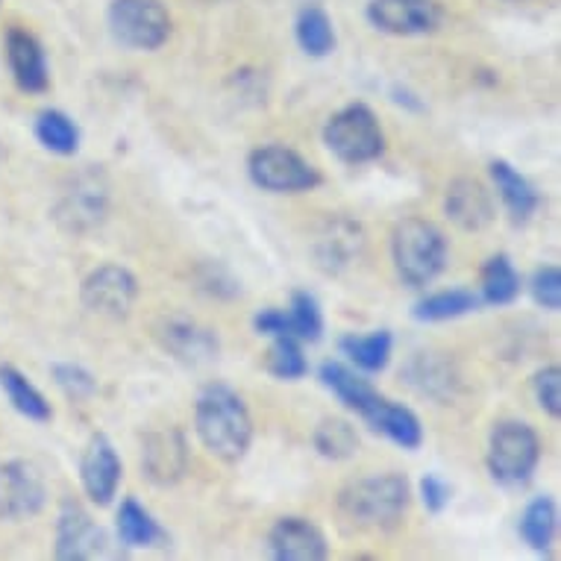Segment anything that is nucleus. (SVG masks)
Instances as JSON below:
<instances>
[{"instance_id": "nucleus-1", "label": "nucleus", "mask_w": 561, "mask_h": 561, "mask_svg": "<svg viewBox=\"0 0 561 561\" xmlns=\"http://www.w3.org/2000/svg\"><path fill=\"white\" fill-rule=\"evenodd\" d=\"M318 379L347 412L362 417V424L368 426L370 433L382 435L386 442H391L400 450H421V444H424L421 417L409 405L379 394L377 388L370 386V379L362 377L359 370L350 368L344 362L330 359L321 365Z\"/></svg>"}, {"instance_id": "nucleus-2", "label": "nucleus", "mask_w": 561, "mask_h": 561, "mask_svg": "<svg viewBox=\"0 0 561 561\" xmlns=\"http://www.w3.org/2000/svg\"><path fill=\"white\" fill-rule=\"evenodd\" d=\"M194 435L209 456L224 465H239L256 435L244 397L227 382L203 386L194 403Z\"/></svg>"}, {"instance_id": "nucleus-3", "label": "nucleus", "mask_w": 561, "mask_h": 561, "mask_svg": "<svg viewBox=\"0 0 561 561\" xmlns=\"http://www.w3.org/2000/svg\"><path fill=\"white\" fill-rule=\"evenodd\" d=\"M409 506H412V482L394 470L353 479L335 497L341 524L359 533H391L403 524Z\"/></svg>"}, {"instance_id": "nucleus-4", "label": "nucleus", "mask_w": 561, "mask_h": 561, "mask_svg": "<svg viewBox=\"0 0 561 561\" xmlns=\"http://www.w3.org/2000/svg\"><path fill=\"white\" fill-rule=\"evenodd\" d=\"M450 262V241L438 224L426 218H403L391 232V265L397 279L412 291H424Z\"/></svg>"}, {"instance_id": "nucleus-5", "label": "nucleus", "mask_w": 561, "mask_h": 561, "mask_svg": "<svg viewBox=\"0 0 561 561\" xmlns=\"http://www.w3.org/2000/svg\"><path fill=\"white\" fill-rule=\"evenodd\" d=\"M541 459L543 444L533 424L506 417L491 426L485 450V470L491 482L506 491H520L535 479Z\"/></svg>"}, {"instance_id": "nucleus-6", "label": "nucleus", "mask_w": 561, "mask_h": 561, "mask_svg": "<svg viewBox=\"0 0 561 561\" xmlns=\"http://www.w3.org/2000/svg\"><path fill=\"white\" fill-rule=\"evenodd\" d=\"M321 138L323 148L330 150L341 165L350 168L379 162L388 150L386 129L379 124L377 112L362 101H353L339 112H332L323 124Z\"/></svg>"}, {"instance_id": "nucleus-7", "label": "nucleus", "mask_w": 561, "mask_h": 561, "mask_svg": "<svg viewBox=\"0 0 561 561\" xmlns=\"http://www.w3.org/2000/svg\"><path fill=\"white\" fill-rule=\"evenodd\" d=\"M112 213V185L110 176L101 168H83L75 176H68V183L59 188L50 218L68 236H92L110 221Z\"/></svg>"}, {"instance_id": "nucleus-8", "label": "nucleus", "mask_w": 561, "mask_h": 561, "mask_svg": "<svg viewBox=\"0 0 561 561\" xmlns=\"http://www.w3.org/2000/svg\"><path fill=\"white\" fill-rule=\"evenodd\" d=\"M106 27L115 45L133 54H157L174 36V19L162 0H110Z\"/></svg>"}, {"instance_id": "nucleus-9", "label": "nucleus", "mask_w": 561, "mask_h": 561, "mask_svg": "<svg viewBox=\"0 0 561 561\" xmlns=\"http://www.w3.org/2000/svg\"><path fill=\"white\" fill-rule=\"evenodd\" d=\"M248 176L259 192L309 194L323 185V174L300 150L267 141L248 153Z\"/></svg>"}, {"instance_id": "nucleus-10", "label": "nucleus", "mask_w": 561, "mask_h": 561, "mask_svg": "<svg viewBox=\"0 0 561 561\" xmlns=\"http://www.w3.org/2000/svg\"><path fill=\"white\" fill-rule=\"evenodd\" d=\"M138 276L121 262H103L92 267L80 283V304L89 314L103 321H127L138 304Z\"/></svg>"}, {"instance_id": "nucleus-11", "label": "nucleus", "mask_w": 561, "mask_h": 561, "mask_svg": "<svg viewBox=\"0 0 561 561\" xmlns=\"http://www.w3.org/2000/svg\"><path fill=\"white\" fill-rule=\"evenodd\" d=\"M153 339L183 368H206L221 356L218 332L188 314H162L153 323Z\"/></svg>"}, {"instance_id": "nucleus-12", "label": "nucleus", "mask_w": 561, "mask_h": 561, "mask_svg": "<svg viewBox=\"0 0 561 561\" xmlns=\"http://www.w3.org/2000/svg\"><path fill=\"white\" fill-rule=\"evenodd\" d=\"M365 19L382 36H433L444 24V7L438 0H368Z\"/></svg>"}, {"instance_id": "nucleus-13", "label": "nucleus", "mask_w": 561, "mask_h": 561, "mask_svg": "<svg viewBox=\"0 0 561 561\" xmlns=\"http://www.w3.org/2000/svg\"><path fill=\"white\" fill-rule=\"evenodd\" d=\"M141 477L157 488L180 485L192 468V447L180 426H162L150 430L141 438Z\"/></svg>"}, {"instance_id": "nucleus-14", "label": "nucleus", "mask_w": 561, "mask_h": 561, "mask_svg": "<svg viewBox=\"0 0 561 561\" xmlns=\"http://www.w3.org/2000/svg\"><path fill=\"white\" fill-rule=\"evenodd\" d=\"M45 477L33 461H0V520H10V524L30 520L45 508Z\"/></svg>"}, {"instance_id": "nucleus-15", "label": "nucleus", "mask_w": 561, "mask_h": 561, "mask_svg": "<svg viewBox=\"0 0 561 561\" xmlns=\"http://www.w3.org/2000/svg\"><path fill=\"white\" fill-rule=\"evenodd\" d=\"M106 550V533L80 500H62L54 524V556L59 561H89Z\"/></svg>"}, {"instance_id": "nucleus-16", "label": "nucleus", "mask_w": 561, "mask_h": 561, "mask_svg": "<svg viewBox=\"0 0 561 561\" xmlns=\"http://www.w3.org/2000/svg\"><path fill=\"white\" fill-rule=\"evenodd\" d=\"M400 377L414 394L435 405H450L461 394V370L450 353H438V350L412 353Z\"/></svg>"}, {"instance_id": "nucleus-17", "label": "nucleus", "mask_w": 561, "mask_h": 561, "mask_svg": "<svg viewBox=\"0 0 561 561\" xmlns=\"http://www.w3.org/2000/svg\"><path fill=\"white\" fill-rule=\"evenodd\" d=\"M121 479H124V461L110 435L94 433L85 442V450L80 456V485L89 503L94 506H112V500L118 497Z\"/></svg>"}, {"instance_id": "nucleus-18", "label": "nucleus", "mask_w": 561, "mask_h": 561, "mask_svg": "<svg viewBox=\"0 0 561 561\" xmlns=\"http://www.w3.org/2000/svg\"><path fill=\"white\" fill-rule=\"evenodd\" d=\"M365 250V230L347 215H330L318 227L312 241V259L323 274H344Z\"/></svg>"}, {"instance_id": "nucleus-19", "label": "nucleus", "mask_w": 561, "mask_h": 561, "mask_svg": "<svg viewBox=\"0 0 561 561\" xmlns=\"http://www.w3.org/2000/svg\"><path fill=\"white\" fill-rule=\"evenodd\" d=\"M267 552L276 561H323L330 559V541L314 520L286 515L267 529Z\"/></svg>"}, {"instance_id": "nucleus-20", "label": "nucleus", "mask_w": 561, "mask_h": 561, "mask_svg": "<svg viewBox=\"0 0 561 561\" xmlns=\"http://www.w3.org/2000/svg\"><path fill=\"white\" fill-rule=\"evenodd\" d=\"M3 56L12 80L24 94H45L50 89V62L45 45L30 30L10 27L3 36Z\"/></svg>"}, {"instance_id": "nucleus-21", "label": "nucleus", "mask_w": 561, "mask_h": 561, "mask_svg": "<svg viewBox=\"0 0 561 561\" xmlns=\"http://www.w3.org/2000/svg\"><path fill=\"white\" fill-rule=\"evenodd\" d=\"M444 215L461 232H482L497 218L494 194L473 176H456L444 192Z\"/></svg>"}, {"instance_id": "nucleus-22", "label": "nucleus", "mask_w": 561, "mask_h": 561, "mask_svg": "<svg viewBox=\"0 0 561 561\" xmlns=\"http://www.w3.org/2000/svg\"><path fill=\"white\" fill-rule=\"evenodd\" d=\"M488 174H491V183L497 188V197L506 206L508 218L524 227L538 215L541 209V192L535 188V183L526 174H520V168H515L508 159H491L488 162Z\"/></svg>"}, {"instance_id": "nucleus-23", "label": "nucleus", "mask_w": 561, "mask_h": 561, "mask_svg": "<svg viewBox=\"0 0 561 561\" xmlns=\"http://www.w3.org/2000/svg\"><path fill=\"white\" fill-rule=\"evenodd\" d=\"M115 535H118L121 547H127V550H157V547L171 543L165 526L159 524L157 515L138 497L121 500L118 512H115Z\"/></svg>"}, {"instance_id": "nucleus-24", "label": "nucleus", "mask_w": 561, "mask_h": 561, "mask_svg": "<svg viewBox=\"0 0 561 561\" xmlns=\"http://www.w3.org/2000/svg\"><path fill=\"white\" fill-rule=\"evenodd\" d=\"M339 353L350 362V368L359 374H382L391 365L394 356V335L391 330H370V332H347L339 339Z\"/></svg>"}, {"instance_id": "nucleus-25", "label": "nucleus", "mask_w": 561, "mask_h": 561, "mask_svg": "<svg viewBox=\"0 0 561 561\" xmlns=\"http://www.w3.org/2000/svg\"><path fill=\"white\" fill-rule=\"evenodd\" d=\"M0 391L7 394L10 405L21 417H27L33 424L54 421V405L45 397V391L15 365H0Z\"/></svg>"}, {"instance_id": "nucleus-26", "label": "nucleus", "mask_w": 561, "mask_h": 561, "mask_svg": "<svg viewBox=\"0 0 561 561\" xmlns=\"http://www.w3.org/2000/svg\"><path fill=\"white\" fill-rule=\"evenodd\" d=\"M524 291V276L508 253H494L479 271V300L482 306H512Z\"/></svg>"}, {"instance_id": "nucleus-27", "label": "nucleus", "mask_w": 561, "mask_h": 561, "mask_svg": "<svg viewBox=\"0 0 561 561\" xmlns=\"http://www.w3.org/2000/svg\"><path fill=\"white\" fill-rule=\"evenodd\" d=\"M517 535L533 552H550L559 535V503L550 494H538L517 517Z\"/></svg>"}, {"instance_id": "nucleus-28", "label": "nucleus", "mask_w": 561, "mask_h": 561, "mask_svg": "<svg viewBox=\"0 0 561 561\" xmlns=\"http://www.w3.org/2000/svg\"><path fill=\"white\" fill-rule=\"evenodd\" d=\"M33 136L54 157H77L83 145V129L65 110L47 106L33 121Z\"/></svg>"}, {"instance_id": "nucleus-29", "label": "nucleus", "mask_w": 561, "mask_h": 561, "mask_svg": "<svg viewBox=\"0 0 561 561\" xmlns=\"http://www.w3.org/2000/svg\"><path fill=\"white\" fill-rule=\"evenodd\" d=\"M482 309V300L473 288H442L433 295H424L412 306V318L421 323H447L459 321L465 314Z\"/></svg>"}, {"instance_id": "nucleus-30", "label": "nucleus", "mask_w": 561, "mask_h": 561, "mask_svg": "<svg viewBox=\"0 0 561 561\" xmlns=\"http://www.w3.org/2000/svg\"><path fill=\"white\" fill-rule=\"evenodd\" d=\"M295 42L309 59H327L335 54L339 36H335L330 12L318 3H306L295 19Z\"/></svg>"}, {"instance_id": "nucleus-31", "label": "nucleus", "mask_w": 561, "mask_h": 561, "mask_svg": "<svg viewBox=\"0 0 561 561\" xmlns=\"http://www.w3.org/2000/svg\"><path fill=\"white\" fill-rule=\"evenodd\" d=\"M314 453L327 461H347L359 453V433L347 417H321L312 430Z\"/></svg>"}, {"instance_id": "nucleus-32", "label": "nucleus", "mask_w": 561, "mask_h": 561, "mask_svg": "<svg viewBox=\"0 0 561 561\" xmlns=\"http://www.w3.org/2000/svg\"><path fill=\"white\" fill-rule=\"evenodd\" d=\"M265 370L276 382H300V379L309 377L304 341L295 339V335L271 339V347L265 353Z\"/></svg>"}, {"instance_id": "nucleus-33", "label": "nucleus", "mask_w": 561, "mask_h": 561, "mask_svg": "<svg viewBox=\"0 0 561 561\" xmlns=\"http://www.w3.org/2000/svg\"><path fill=\"white\" fill-rule=\"evenodd\" d=\"M194 288L201 291L203 297H209V300H218V304H230L236 297H241V279L232 274L230 267L224 265V262H201V265L194 267Z\"/></svg>"}, {"instance_id": "nucleus-34", "label": "nucleus", "mask_w": 561, "mask_h": 561, "mask_svg": "<svg viewBox=\"0 0 561 561\" xmlns=\"http://www.w3.org/2000/svg\"><path fill=\"white\" fill-rule=\"evenodd\" d=\"M288 318H291L295 339H300L304 344H318L323 339V312L312 291H306V288H295L291 291Z\"/></svg>"}, {"instance_id": "nucleus-35", "label": "nucleus", "mask_w": 561, "mask_h": 561, "mask_svg": "<svg viewBox=\"0 0 561 561\" xmlns=\"http://www.w3.org/2000/svg\"><path fill=\"white\" fill-rule=\"evenodd\" d=\"M50 379L75 403H85V400H92L98 394V377L80 362H54L50 365Z\"/></svg>"}, {"instance_id": "nucleus-36", "label": "nucleus", "mask_w": 561, "mask_h": 561, "mask_svg": "<svg viewBox=\"0 0 561 561\" xmlns=\"http://www.w3.org/2000/svg\"><path fill=\"white\" fill-rule=\"evenodd\" d=\"M529 297L543 312H559L561 309V267L547 262L538 265L529 276Z\"/></svg>"}, {"instance_id": "nucleus-37", "label": "nucleus", "mask_w": 561, "mask_h": 561, "mask_svg": "<svg viewBox=\"0 0 561 561\" xmlns=\"http://www.w3.org/2000/svg\"><path fill=\"white\" fill-rule=\"evenodd\" d=\"M533 397L538 409L547 417L559 421L561 417V368L559 365H543L533 374Z\"/></svg>"}, {"instance_id": "nucleus-38", "label": "nucleus", "mask_w": 561, "mask_h": 561, "mask_svg": "<svg viewBox=\"0 0 561 561\" xmlns=\"http://www.w3.org/2000/svg\"><path fill=\"white\" fill-rule=\"evenodd\" d=\"M417 497H421V506L430 515H442L444 508L450 506L453 485L442 473H424V477L417 479Z\"/></svg>"}, {"instance_id": "nucleus-39", "label": "nucleus", "mask_w": 561, "mask_h": 561, "mask_svg": "<svg viewBox=\"0 0 561 561\" xmlns=\"http://www.w3.org/2000/svg\"><path fill=\"white\" fill-rule=\"evenodd\" d=\"M253 330H256V335H262L267 341L279 339V335H295L288 309H279V306H267V309L253 314Z\"/></svg>"}, {"instance_id": "nucleus-40", "label": "nucleus", "mask_w": 561, "mask_h": 561, "mask_svg": "<svg viewBox=\"0 0 561 561\" xmlns=\"http://www.w3.org/2000/svg\"><path fill=\"white\" fill-rule=\"evenodd\" d=\"M388 94H391V103H394V106H400V110H405V112H412V115H421V112L426 110L424 98L414 92V89H409V85L394 83Z\"/></svg>"}]
</instances>
